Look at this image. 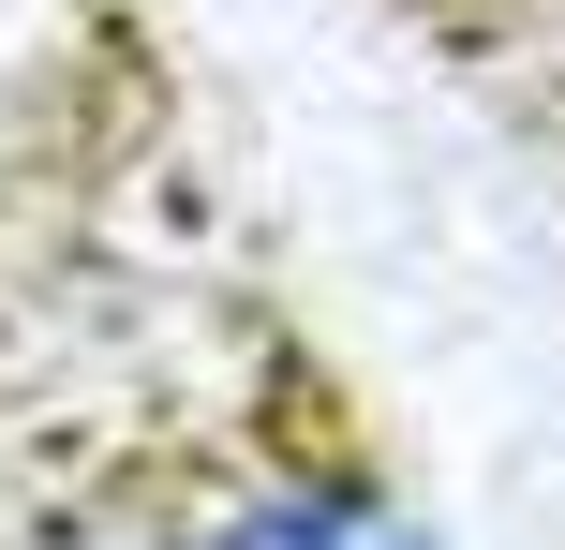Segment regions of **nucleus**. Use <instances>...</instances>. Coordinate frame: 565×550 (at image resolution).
Instances as JSON below:
<instances>
[{
    "instance_id": "nucleus-1",
    "label": "nucleus",
    "mask_w": 565,
    "mask_h": 550,
    "mask_svg": "<svg viewBox=\"0 0 565 550\" xmlns=\"http://www.w3.org/2000/svg\"><path fill=\"white\" fill-rule=\"evenodd\" d=\"M194 550H431V536L402 521L387 492H268V506H238V521L194 536Z\"/></svg>"
}]
</instances>
